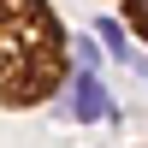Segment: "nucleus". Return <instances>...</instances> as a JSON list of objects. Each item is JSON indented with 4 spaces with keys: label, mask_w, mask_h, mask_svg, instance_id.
<instances>
[{
    "label": "nucleus",
    "mask_w": 148,
    "mask_h": 148,
    "mask_svg": "<svg viewBox=\"0 0 148 148\" xmlns=\"http://www.w3.org/2000/svg\"><path fill=\"white\" fill-rule=\"evenodd\" d=\"M119 12H125V18H130V30L148 42V0H119Z\"/></svg>",
    "instance_id": "obj_3"
},
{
    "label": "nucleus",
    "mask_w": 148,
    "mask_h": 148,
    "mask_svg": "<svg viewBox=\"0 0 148 148\" xmlns=\"http://www.w3.org/2000/svg\"><path fill=\"white\" fill-rule=\"evenodd\" d=\"M59 95H71V113L77 119H113V101L101 89V71H89V65H71Z\"/></svg>",
    "instance_id": "obj_2"
},
{
    "label": "nucleus",
    "mask_w": 148,
    "mask_h": 148,
    "mask_svg": "<svg viewBox=\"0 0 148 148\" xmlns=\"http://www.w3.org/2000/svg\"><path fill=\"white\" fill-rule=\"evenodd\" d=\"M71 36L47 0H0V107L30 113L65 89Z\"/></svg>",
    "instance_id": "obj_1"
},
{
    "label": "nucleus",
    "mask_w": 148,
    "mask_h": 148,
    "mask_svg": "<svg viewBox=\"0 0 148 148\" xmlns=\"http://www.w3.org/2000/svg\"><path fill=\"white\" fill-rule=\"evenodd\" d=\"M101 42H107V53H119V59H130V42L119 36V24H101Z\"/></svg>",
    "instance_id": "obj_4"
}]
</instances>
